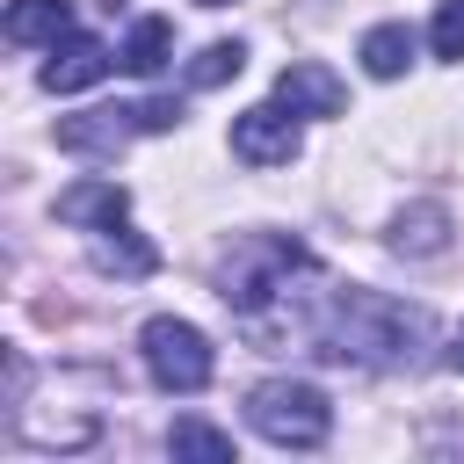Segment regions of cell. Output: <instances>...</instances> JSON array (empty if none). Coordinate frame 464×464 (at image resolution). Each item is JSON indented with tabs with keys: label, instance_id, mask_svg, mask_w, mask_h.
<instances>
[{
	"label": "cell",
	"instance_id": "6da1fadb",
	"mask_svg": "<svg viewBox=\"0 0 464 464\" xmlns=\"http://www.w3.org/2000/svg\"><path fill=\"white\" fill-rule=\"evenodd\" d=\"M413 341H420V312H406L377 290L334 297L326 355H341V362H413Z\"/></svg>",
	"mask_w": 464,
	"mask_h": 464
},
{
	"label": "cell",
	"instance_id": "7a4b0ae2",
	"mask_svg": "<svg viewBox=\"0 0 464 464\" xmlns=\"http://www.w3.org/2000/svg\"><path fill=\"white\" fill-rule=\"evenodd\" d=\"M297 268H312L297 239L254 232V239H239V246L225 254V268H218V297H225V304H232V312L254 326L268 297H290V276H297Z\"/></svg>",
	"mask_w": 464,
	"mask_h": 464
},
{
	"label": "cell",
	"instance_id": "3957f363",
	"mask_svg": "<svg viewBox=\"0 0 464 464\" xmlns=\"http://www.w3.org/2000/svg\"><path fill=\"white\" fill-rule=\"evenodd\" d=\"M246 420H254V435H268L276 450H319V442L334 435V406H326V392L304 384V377H268V384H254V392H246Z\"/></svg>",
	"mask_w": 464,
	"mask_h": 464
},
{
	"label": "cell",
	"instance_id": "277c9868",
	"mask_svg": "<svg viewBox=\"0 0 464 464\" xmlns=\"http://www.w3.org/2000/svg\"><path fill=\"white\" fill-rule=\"evenodd\" d=\"M138 355H145V370H152V384L160 392H203L210 384V370H218V355H210V341L188 326V319H145L138 326Z\"/></svg>",
	"mask_w": 464,
	"mask_h": 464
},
{
	"label": "cell",
	"instance_id": "5b68a950",
	"mask_svg": "<svg viewBox=\"0 0 464 464\" xmlns=\"http://www.w3.org/2000/svg\"><path fill=\"white\" fill-rule=\"evenodd\" d=\"M297 109L290 102H261V109H246V116H232V152L246 160V167H290L297 160Z\"/></svg>",
	"mask_w": 464,
	"mask_h": 464
},
{
	"label": "cell",
	"instance_id": "8992f818",
	"mask_svg": "<svg viewBox=\"0 0 464 464\" xmlns=\"http://www.w3.org/2000/svg\"><path fill=\"white\" fill-rule=\"evenodd\" d=\"M130 130H145V109H87V116H65L58 123V145L65 152H87V160H109L130 145Z\"/></svg>",
	"mask_w": 464,
	"mask_h": 464
},
{
	"label": "cell",
	"instance_id": "52a82bcc",
	"mask_svg": "<svg viewBox=\"0 0 464 464\" xmlns=\"http://www.w3.org/2000/svg\"><path fill=\"white\" fill-rule=\"evenodd\" d=\"M276 102H290L297 116H341V109H348V87H341L319 58H290V65L276 72Z\"/></svg>",
	"mask_w": 464,
	"mask_h": 464
},
{
	"label": "cell",
	"instance_id": "ba28073f",
	"mask_svg": "<svg viewBox=\"0 0 464 464\" xmlns=\"http://www.w3.org/2000/svg\"><path fill=\"white\" fill-rule=\"evenodd\" d=\"M109 65H116V58H109L102 36H65V44H51V58H44L36 80H44L51 94H80V87H94Z\"/></svg>",
	"mask_w": 464,
	"mask_h": 464
},
{
	"label": "cell",
	"instance_id": "9c48e42d",
	"mask_svg": "<svg viewBox=\"0 0 464 464\" xmlns=\"http://www.w3.org/2000/svg\"><path fill=\"white\" fill-rule=\"evenodd\" d=\"M123 210H130V196H123L116 181H72V188L58 196V218H65V225H102V232H116Z\"/></svg>",
	"mask_w": 464,
	"mask_h": 464
},
{
	"label": "cell",
	"instance_id": "30bf717a",
	"mask_svg": "<svg viewBox=\"0 0 464 464\" xmlns=\"http://www.w3.org/2000/svg\"><path fill=\"white\" fill-rule=\"evenodd\" d=\"M7 36L14 44H65L72 36V0H14L7 7Z\"/></svg>",
	"mask_w": 464,
	"mask_h": 464
},
{
	"label": "cell",
	"instance_id": "8fae6325",
	"mask_svg": "<svg viewBox=\"0 0 464 464\" xmlns=\"http://www.w3.org/2000/svg\"><path fill=\"white\" fill-rule=\"evenodd\" d=\"M413 65V29L406 22H377L370 36H362V72L370 80H399Z\"/></svg>",
	"mask_w": 464,
	"mask_h": 464
},
{
	"label": "cell",
	"instance_id": "7c38bea8",
	"mask_svg": "<svg viewBox=\"0 0 464 464\" xmlns=\"http://www.w3.org/2000/svg\"><path fill=\"white\" fill-rule=\"evenodd\" d=\"M167 51H174V22H167V14H145V22L123 36V72L152 80V72L167 65Z\"/></svg>",
	"mask_w": 464,
	"mask_h": 464
},
{
	"label": "cell",
	"instance_id": "4fadbf2b",
	"mask_svg": "<svg viewBox=\"0 0 464 464\" xmlns=\"http://www.w3.org/2000/svg\"><path fill=\"white\" fill-rule=\"evenodd\" d=\"M392 246H399V254H413V261L442 254V246H450V210H442V203L406 210V218H399V232H392Z\"/></svg>",
	"mask_w": 464,
	"mask_h": 464
},
{
	"label": "cell",
	"instance_id": "5bb4252c",
	"mask_svg": "<svg viewBox=\"0 0 464 464\" xmlns=\"http://www.w3.org/2000/svg\"><path fill=\"white\" fill-rule=\"evenodd\" d=\"M167 450L174 457H203V464H232V435L225 428H210V420H174V435H167Z\"/></svg>",
	"mask_w": 464,
	"mask_h": 464
},
{
	"label": "cell",
	"instance_id": "9a60e30c",
	"mask_svg": "<svg viewBox=\"0 0 464 464\" xmlns=\"http://www.w3.org/2000/svg\"><path fill=\"white\" fill-rule=\"evenodd\" d=\"M239 65H246V44L239 36L232 44H203L188 58V87H225V80H239Z\"/></svg>",
	"mask_w": 464,
	"mask_h": 464
},
{
	"label": "cell",
	"instance_id": "2e32d148",
	"mask_svg": "<svg viewBox=\"0 0 464 464\" xmlns=\"http://www.w3.org/2000/svg\"><path fill=\"white\" fill-rule=\"evenodd\" d=\"M94 261H102L109 276H152V268H160V254H152L145 239H130L123 225H116V239H102V246H94Z\"/></svg>",
	"mask_w": 464,
	"mask_h": 464
},
{
	"label": "cell",
	"instance_id": "e0dca14e",
	"mask_svg": "<svg viewBox=\"0 0 464 464\" xmlns=\"http://www.w3.org/2000/svg\"><path fill=\"white\" fill-rule=\"evenodd\" d=\"M435 58H464V0H442V14H435Z\"/></svg>",
	"mask_w": 464,
	"mask_h": 464
},
{
	"label": "cell",
	"instance_id": "ac0fdd59",
	"mask_svg": "<svg viewBox=\"0 0 464 464\" xmlns=\"http://www.w3.org/2000/svg\"><path fill=\"white\" fill-rule=\"evenodd\" d=\"M138 109H145V130H174V123H181V102H174V94H152V102H138Z\"/></svg>",
	"mask_w": 464,
	"mask_h": 464
},
{
	"label": "cell",
	"instance_id": "d6986e66",
	"mask_svg": "<svg viewBox=\"0 0 464 464\" xmlns=\"http://www.w3.org/2000/svg\"><path fill=\"white\" fill-rule=\"evenodd\" d=\"M450 370H464V326L450 334Z\"/></svg>",
	"mask_w": 464,
	"mask_h": 464
},
{
	"label": "cell",
	"instance_id": "ffe728a7",
	"mask_svg": "<svg viewBox=\"0 0 464 464\" xmlns=\"http://www.w3.org/2000/svg\"><path fill=\"white\" fill-rule=\"evenodd\" d=\"M196 7H225V0H196Z\"/></svg>",
	"mask_w": 464,
	"mask_h": 464
}]
</instances>
